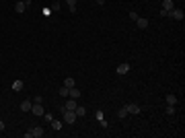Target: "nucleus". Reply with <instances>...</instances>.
<instances>
[{
	"instance_id": "f257e3e1",
	"label": "nucleus",
	"mask_w": 185,
	"mask_h": 138,
	"mask_svg": "<svg viewBox=\"0 0 185 138\" xmlns=\"http://www.w3.org/2000/svg\"><path fill=\"white\" fill-rule=\"evenodd\" d=\"M43 134H45V130H43V128L35 126V128H29V130L25 132V138H41Z\"/></svg>"
},
{
	"instance_id": "f03ea898",
	"label": "nucleus",
	"mask_w": 185,
	"mask_h": 138,
	"mask_svg": "<svg viewBox=\"0 0 185 138\" xmlns=\"http://www.w3.org/2000/svg\"><path fill=\"white\" fill-rule=\"evenodd\" d=\"M60 111H62V115H64V122H66V124H74V122H76V114H74L72 109H66V107H62Z\"/></svg>"
},
{
	"instance_id": "7ed1b4c3",
	"label": "nucleus",
	"mask_w": 185,
	"mask_h": 138,
	"mask_svg": "<svg viewBox=\"0 0 185 138\" xmlns=\"http://www.w3.org/2000/svg\"><path fill=\"white\" fill-rule=\"evenodd\" d=\"M185 12L181 8H173V11H169V19H175V21H183Z\"/></svg>"
},
{
	"instance_id": "20e7f679",
	"label": "nucleus",
	"mask_w": 185,
	"mask_h": 138,
	"mask_svg": "<svg viewBox=\"0 0 185 138\" xmlns=\"http://www.w3.org/2000/svg\"><path fill=\"white\" fill-rule=\"evenodd\" d=\"M126 109L130 115H138L140 111H142V107H140L138 103H126Z\"/></svg>"
},
{
	"instance_id": "39448f33",
	"label": "nucleus",
	"mask_w": 185,
	"mask_h": 138,
	"mask_svg": "<svg viewBox=\"0 0 185 138\" xmlns=\"http://www.w3.org/2000/svg\"><path fill=\"white\" fill-rule=\"evenodd\" d=\"M130 68H132V66H130V62H121V64L115 68V72L119 74V76H124V74H127V72H130Z\"/></svg>"
},
{
	"instance_id": "423d86ee",
	"label": "nucleus",
	"mask_w": 185,
	"mask_h": 138,
	"mask_svg": "<svg viewBox=\"0 0 185 138\" xmlns=\"http://www.w3.org/2000/svg\"><path fill=\"white\" fill-rule=\"evenodd\" d=\"M31 114L33 115H43L45 111H43V103H33L31 105Z\"/></svg>"
},
{
	"instance_id": "0eeeda50",
	"label": "nucleus",
	"mask_w": 185,
	"mask_h": 138,
	"mask_svg": "<svg viewBox=\"0 0 185 138\" xmlns=\"http://www.w3.org/2000/svg\"><path fill=\"white\" fill-rule=\"evenodd\" d=\"M134 23H136L138 29H148V19H146V17H138Z\"/></svg>"
},
{
	"instance_id": "6e6552de",
	"label": "nucleus",
	"mask_w": 185,
	"mask_h": 138,
	"mask_svg": "<svg viewBox=\"0 0 185 138\" xmlns=\"http://www.w3.org/2000/svg\"><path fill=\"white\" fill-rule=\"evenodd\" d=\"M95 117H97V122H99V124H101L103 128H109V124H107V120L103 117V111H101V109H97V114H95Z\"/></svg>"
},
{
	"instance_id": "1a4fd4ad",
	"label": "nucleus",
	"mask_w": 185,
	"mask_h": 138,
	"mask_svg": "<svg viewBox=\"0 0 185 138\" xmlns=\"http://www.w3.org/2000/svg\"><path fill=\"white\" fill-rule=\"evenodd\" d=\"M25 11H27V4L21 2V0H17V4H14V12H17V14H23Z\"/></svg>"
},
{
	"instance_id": "9d476101",
	"label": "nucleus",
	"mask_w": 185,
	"mask_h": 138,
	"mask_svg": "<svg viewBox=\"0 0 185 138\" xmlns=\"http://www.w3.org/2000/svg\"><path fill=\"white\" fill-rule=\"evenodd\" d=\"M49 126L54 128L56 132H60V130L64 128V122H60V120H52V122H49Z\"/></svg>"
},
{
	"instance_id": "9b49d317",
	"label": "nucleus",
	"mask_w": 185,
	"mask_h": 138,
	"mask_svg": "<svg viewBox=\"0 0 185 138\" xmlns=\"http://www.w3.org/2000/svg\"><path fill=\"white\" fill-rule=\"evenodd\" d=\"M165 101H167V105H177V101H179V99L175 97L173 93H169V95L165 97Z\"/></svg>"
},
{
	"instance_id": "f8f14e48",
	"label": "nucleus",
	"mask_w": 185,
	"mask_h": 138,
	"mask_svg": "<svg viewBox=\"0 0 185 138\" xmlns=\"http://www.w3.org/2000/svg\"><path fill=\"white\" fill-rule=\"evenodd\" d=\"M31 105H33L31 99H25L23 103H21V111H31Z\"/></svg>"
},
{
	"instance_id": "ddd939ff",
	"label": "nucleus",
	"mask_w": 185,
	"mask_h": 138,
	"mask_svg": "<svg viewBox=\"0 0 185 138\" xmlns=\"http://www.w3.org/2000/svg\"><path fill=\"white\" fill-rule=\"evenodd\" d=\"M173 8H175V2H173V0H165V2H162V11L169 12V11H173Z\"/></svg>"
},
{
	"instance_id": "4468645a",
	"label": "nucleus",
	"mask_w": 185,
	"mask_h": 138,
	"mask_svg": "<svg viewBox=\"0 0 185 138\" xmlns=\"http://www.w3.org/2000/svg\"><path fill=\"white\" fill-rule=\"evenodd\" d=\"M11 87H12V91H17V93H19V91H23V87H25V85H23V81H19V79H17V81L12 82Z\"/></svg>"
},
{
	"instance_id": "2eb2a0df",
	"label": "nucleus",
	"mask_w": 185,
	"mask_h": 138,
	"mask_svg": "<svg viewBox=\"0 0 185 138\" xmlns=\"http://www.w3.org/2000/svg\"><path fill=\"white\" fill-rule=\"evenodd\" d=\"M74 114H76V117H84V115H86V109H84L82 105H76V109H74Z\"/></svg>"
},
{
	"instance_id": "dca6fc26",
	"label": "nucleus",
	"mask_w": 185,
	"mask_h": 138,
	"mask_svg": "<svg viewBox=\"0 0 185 138\" xmlns=\"http://www.w3.org/2000/svg\"><path fill=\"white\" fill-rule=\"evenodd\" d=\"M70 99H78V97H80V89H76V87H72V89H70V95H68Z\"/></svg>"
},
{
	"instance_id": "f3484780",
	"label": "nucleus",
	"mask_w": 185,
	"mask_h": 138,
	"mask_svg": "<svg viewBox=\"0 0 185 138\" xmlns=\"http://www.w3.org/2000/svg\"><path fill=\"white\" fill-rule=\"evenodd\" d=\"M76 99H68V101H66V105H64V107H66V109H72V111H74V109H76Z\"/></svg>"
},
{
	"instance_id": "a211bd4d",
	"label": "nucleus",
	"mask_w": 185,
	"mask_h": 138,
	"mask_svg": "<svg viewBox=\"0 0 185 138\" xmlns=\"http://www.w3.org/2000/svg\"><path fill=\"white\" fill-rule=\"evenodd\" d=\"M64 87H68V89H72V87H76V81H74L72 76H68V79L64 81Z\"/></svg>"
},
{
	"instance_id": "6ab92c4d",
	"label": "nucleus",
	"mask_w": 185,
	"mask_h": 138,
	"mask_svg": "<svg viewBox=\"0 0 185 138\" xmlns=\"http://www.w3.org/2000/svg\"><path fill=\"white\" fill-rule=\"evenodd\" d=\"M127 109H126V105H124V107H121V109H119V111H117V117H119V120H124V117H127Z\"/></svg>"
},
{
	"instance_id": "aec40b11",
	"label": "nucleus",
	"mask_w": 185,
	"mask_h": 138,
	"mask_svg": "<svg viewBox=\"0 0 185 138\" xmlns=\"http://www.w3.org/2000/svg\"><path fill=\"white\" fill-rule=\"evenodd\" d=\"M68 95H70L68 87H62V89H60V97H66V99H68Z\"/></svg>"
},
{
	"instance_id": "412c9836",
	"label": "nucleus",
	"mask_w": 185,
	"mask_h": 138,
	"mask_svg": "<svg viewBox=\"0 0 185 138\" xmlns=\"http://www.w3.org/2000/svg\"><path fill=\"white\" fill-rule=\"evenodd\" d=\"M165 114L167 115H175V105H167V107H165Z\"/></svg>"
},
{
	"instance_id": "4be33fe9",
	"label": "nucleus",
	"mask_w": 185,
	"mask_h": 138,
	"mask_svg": "<svg viewBox=\"0 0 185 138\" xmlns=\"http://www.w3.org/2000/svg\"><path fill=\"white\" fill-rule=\"evenodd\" d=\"M41 117H43V120H45L47 124H49V122H52V120H54V115H52V114H43V115H41Z\"/></svg>"
},
{
	"instance_id": "5701e85b",
	"label": "nucleus",
	"mask_w": 185,
	"mask_h": 138,
	"mask_svg": "<svg viewBox=\"0 0 185 138\" xmlns=\"http://www.w3.org/2000/svg\"><path fill=\"white\" fill-rule=\"evenodd\" d=\"M138 17H140V14H138V12H134V11H132V12H130V19H132V21H136V19H138Z\"/></svg>"
},
{
	"instance_id": "b1692460",
	"label": "nucleus",
	"mask_w": 185,
	"mask_h": 138,
	"mask_svg": "<svg viewBox=\"0 0 185 138\" xmlns=\"http://www.w3.org/2000/svg\"><path fill=\"white\" fill-rule=\"evenodd\" d=\"M33 103H43V97H41V95H37V97L33 99Z\"/></svg>"
},
{
	"instance_id": "393cba45",
	"label": "nucleus",
	"mask_w": 185,
	"mask_h": 138,
	"mask_svg": "<svg viewBox=\"0 0 185 138\" xmlns=\"http://www.w3.org/2000/svg\"><path fill=\"white\" fill-rule=\"evenodd\" d=\"M52 11H54V12H58V11H60V2H54V6H52Z\"/></svg>"
},
{
	"instance_id": "a878e982",
	"label": "nucleus",
	"mask_w": 185,
	"mask_h": 138,
	"mask_svg": "<svg viewBox=\"0 0 185 138\" xmlns=\"http://www.w3.org/2000/svg\"><path fill=\"white\" fill-rule=\"evenodd\" d=\"M4 128H6V126H4V122L0 120V132H4Z\"/></svg>"
},
{
	"instance_id": "bb28decb",
	"label": "nucleus",
	"mask_w": 185,
	"mask_h": 138,
	"mask_svg": "<svg viewBox=\"0 0 185 138\" xmlns=\"http://www.w3.org/2000/svg\"><path fill=\"white\" fill-rule=\"evenodd\" d=\"M66 2H68V6H74V4H76V0H66Z\"/></svg>"
},
{
	"instance_id": "cd10ccee",
	"label": "nucleus",
	"mask_w": 185,
	"mask_h": 138,
	"mask_svg": "<svg viewBox=\"0 0 185 138\" xmlns=\"http://www.w3.org/2000/svg\"><path fill=\"white\" fill-rule=\"evenodd\" d=\"M95 2H97L99 6H103V4H105V0H95Z\"/></svg>"
}]
</instances>
